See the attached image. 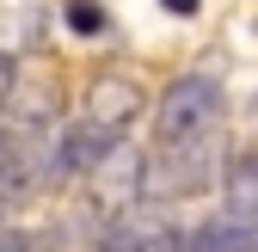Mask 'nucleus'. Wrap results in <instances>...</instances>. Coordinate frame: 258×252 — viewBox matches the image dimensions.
Returning a JSON list of instances; mask_svg holds the SVG:
<instances>
[{
    "label": "nucleus",
    "instance_id": "nucleus-1",
    "mask_svg": "<svg viewBox=\"0 0 258 252\" xmlns=\"http://www.w3.org/2000/svg\"><path fill=\"white\" fill-rule=\"evenodd\" d=\"M221 130V86L209 74H178L154 105V148H184L209 142Z\"/></svg>",
    "mask_w": 258,
    "mask_h": 252
},
{
    "label": "nucleus",
    "instance_id": "nucleus-2",
    "mask_svg": "<svg viewBox=\"0 0 258 252\" xmlns=\"http://www.w3.org/2000/svg\"><path fill=\"white\" fill-rule=\"evenodd\" d=\"M142 105H148V92H142V80L136 74H117V68H105V74H92L86 80V99H80V117L92 123V130H105L111 142L129 130V123L142 117Z\"/></svg>",
    "mask_w": 258,
    "mask_h": 252
},
{
    "label": "nucleus",
    "instance_id": "nucleus-3",
    "mask_svg": "<svg viewBox=\"0 0 258 252\" xmlns=\"http://www.w3.org/2000/svg\"><path fill=\"white\" fill-rule=\"evenodd\" d=\"M43 178V142H37V123H19V130L0 136V203H19L31 197V184Z\"/></svg>",
    "mask_w": 258,
    "mask_h": 252
},
{
    "label": "nucleus",
    "instance_id": "nucleus-4",
    "mask_svg": "<svg viewBox=\"0 0 258 252\" xmlns=\"http://www.w3.org/2000/svg\"><path fill=\"white\" fill-rule=\"evenodd\" d=\"M92 178V197H99V209L105 215H123V203H129V191H142V160L129 148H111L105 160H99V172H86Z\"/></svg>",
    "mask_w": 258,
    "mask_h": 252
},
{
    "label": "nucleus",
    "instance_id": "nucleus-5",
    "mask_svg": "<svg viewBox=\"0 0 258 252\" xmlns=\"http://www.w3.org/2000/svg\"><path fill=\"white\" fill-rule=\"evenodd\" d=\"M111 148H117V142H111L105 130H92V123L80 117L74 130H61V148H55V166H61V172H99V160H105Z\"/></svg>",
    "mask_w": 258,
    "mask_h": 252
},
{
    "label": "nucleus",
    "instance_id": "nucleus-6",
    "mask_svg": "<svg viewBox=\"0 0 258 252\" xmlns=\"http://www.w3.org/2000/svg\"><path fill=\"white\" fill-rule=\"evenodd\" d=\"M221 197H228V215L234 222H252L258 228V154H234L228 172H221Z\"/></svg>",
    "mask_w": 258,
    "mask_h": 252
},
{
    "label": "nucleus",
    "instance_id": "nucleus-7",
    "mask_svg": "<svg viewBox=\"0 0 258 252\" xmlns=\"http://www.w3.org/2000/svg\"><path fill=\"white\" fill-rule=\"evenodd\" d=\"M184 252H258V228L221 215V222H203L197 234H184Z\"/></svg>",
    "mask_w": 258,
    "mask_h": 252
},
{
    "label": "nucleus",
    "instance_id": "nucleus-8",
    "mask_svg": "<svg viewBox=\"0 0 258 252\" xmlns=\"http://www.w3.org/2000/svg\"><path fill=\"white\" fill-rule=\"evenodd\" d=\"M68 25L74 31H105V13L92 7V0H68Z\"/></svg>",
    "mask_w": 258,
    "mask_h": 252
},
{
    "label": "nucleus",
    "instance_id": "nucleus-9",
    "mask_svg": "<svg viewBox=\"0 0 258 252\" xmlns=\"http://www.w3.org/2000/svg\"><path fill=\"white\" fill-rule=\"evenodd\" d=\"M19 74H25V68H19V61H13L7 49H0V111H13V92H19Z\"/></svg>",
    "mask_w": 258,
    "mask_h": 252
},
{
    "label": "nucleus",
    "instance_id": "nucleus-10",
    "mask_svg": "<svg viewBox=\"0 0 258 252\" xmlns=\"http://www.w3.org/2000/svg\"><path fill=\"white\" fill-rule=\"evenodd\" d=\"M0 252H31V234L13 228V222H0Z\"/></svg>",
    "mask_w": 258,
    "mask_h": 252
},
{
    "label": "nucleus",
    "instance_id": "nucleus-11",
    "mask_svg": "<svg viewBox=\"0 0 258 252\" xmlns=\"http://www.w3.org/2000/svg\"><path fill=\"white\" fill-rule=\"evenodd\" d=\"M160 7H166V13H178V19H190V13L203 7V0H160Z\"/></svg>",
    "mask_w": 258,
    "mask_h": 252
}]
</instances>
